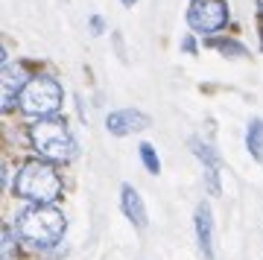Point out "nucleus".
Segmentation results:
<instances>
[{
  "mask_svg": "<svg viewBox=\"0 0 263 260\" xmlns=\"http://www.w3.org/2000/svg\"><path fill=\"white\" fill-rule=\"evenodd\" d=\"M65 214L53 205H32L21 211L15 219V231L32 249H53L65 237Z\"/></svg>",
  "mask_w": 263,
  "mask_h": 260,
  "instance_id": "obj_1",
  "label": "nucleus"
},
{
  "mask_svg": "<svg viewBox=\"0 0 263 260\" xmlns=\"http://www.w3.org/2000/svg\"><path fill=\"white\" fill-rule=\"evenodd\" d=\"M15 196L32 205H53L62 196V176L47 161H27L15 173Z\"/></svg>",
  "mask_w": 263,
  "mask_h": 260,
  "instance_id": "obj_2",
  "label": "nucleus"
},
{
  "mask_svg": "<svg viewBox=\"0 0 263 260\" xmlns=\"http://www.w3.org/2000/svg\"><path fill=\"white\" fill-rule=\"evenodd\" d=\"M29 143L44 161H70L76 158V140L65 120L41 117L29 126Z\"/></svg>",
  "mask_w": 263,
  "mask_h": 260,
  "instance_id": "obj_3",
  "label": "nucleus"
},
{
  "mask_svg": "<svg viewBox=\"0 0 263 260\" xmlns=\"http://www.w3.org/2000/svg\"><path fill=\"white\" fill-rule=\"evenodd\" d=\"M62 100H65V91L53 76H32L21 91L18 105L27 117L41 120V117H53L62 108Z\"/></svg>",
  "mask_w": 263,
  "mask_h": 260,
  "instance_id": "obj_4",
  "label": "nucleus"
},
{
  "mask_svg": "<svg viewBox=\"0 0 263 260\" xmlns=\"http://www.w3.org/2000/svg\"><path fill=\"white\" fill-rule=\"evenodd\" d=\"M187 24L202 35L219 32L228 24V3L226 0H190L187 6Z\"/></svg>",
  "mask_w": 263,
  "mask_h": 260,
  "instance_id": "obj_5",
  "label": "nucleus"
},
{
  "mask_svg": "<svg viewBox=\"0 0 263 260\" xmlns=\"http://www.w3.org/2000/svg\"><path fill=\"white\" fill-rule=\"evenodd\" d=\"M149 117L138 108H120V112H111L105 117V129L111 132L114 138H126L132 132H143L149 129Z\"/></svg>",
  "mask_w": 263,
  "mask_h": 260,
  "instance_id": "obj_6",
  "label": "nucleus"
},
{
  "mask_svg": "<svg viewBox=\"0 0 263 260\" xmlns=\"http://www.w3.org/2000/svg\"><path fill=\"white\" fill-rule=\"evenodd\" d=\"M190 149H193V155L202 161V167H205V178H208V190L211 196H219L222 193V184H219V158H216V149L211 143H205L202 138H190Z\"/></svg>",
  "mask_w": 263,
  "mask_h": 260,
  "instance_id": "obj_7",
  "label": "nucleus"
},
{
  "mask_svg": "<svg viewBox=\"0 0 263 260\" xmlns=\"http://www.w3.org/2000/svg\"><path fill=\"white\" fill-rule=\"evenodd\" d=\"M193 225H196V243H199L202 257H205V260H216L214 257V216H211V208H208L205 202L196 208Z\"/></svg>",
  "mask_w": 263,
  "mask_h": 260,
  "instance_id": "obj_8",
  "label": "nucleus"
},
{
  "mask_svg": "<svg viewBox=\"0 0 263 260\" xmlns=\"http://www.w3.org/2000/svg\"><path fill=\"white\" fill-rule=\"evenodd\" d=\"M120 205H123V214H126V219H129L135 228H146V205H143L141 193L135 190L132 184H123L120 190Z\"/></svg>",
  "mask_w": 263,
  "mask_h": 260,
  "instance_id": "obj_9",
  "label": "nucleus"
},
{
  "mask_svg": "<svg viewBox=\"0 0 263 260\" xmlns=\"http://www.w3.org/2000/svg\"><path fill=\"white\" fill-rule=\"evenodd\" d=\"M27 82L29 79L24 76V67L9 65V62L3 65V108H6V112L18 102V97H21V91H24Z\"/></svg>",
  "mask_w": 263,
  "mask_h": 260,
  "instance_id": "obj_10",
  "label": "nucleus"
},
{
  "mask_svg": "<svg viewBox=\"0 0 263 260\" xmlns=\"http://www.w3.org/2000/svg\"><path fill=\"white\" fill-rule=\"evenodd\" d=\"M246 149L254 161H263V117H254L246 129Z\"/></svg>",
  "mask_w": 263,
  "mask_h": 260,
  "instance_id": "obj_11",
  "label": "nucleus"
},
{
  "mask_svg": "<svg viewBox=\"0 0 263 260\" xmlns=\"http://www.w3.org/2000/svg\"><path fill=\"white\" fill-rule=\"evenodd\" d=\"M208 44L216 47L219 53H226V56H231V59H243V56H249V53H246V47L240 44V41H234V38H211Z\"/></svg>",
  "mask_w": 263,
  "mask_h": 260,
  "instance_id": "obj_12",
  "label": "nucleus"
},
{
  "mask_svg": "<svg viewBox=\"0 0 263 260\" xmlns=\"http://www.w3.org/2000/svg\"><path fill=\"white\" fill-rule=\"evenodd\" d=\"M141 161H143V167L149 170L152 176H158L161 173V161H158V155H155L152 143H141Z\"/></svg>",
  "mask_w": 263,
  "mask_h": 260,
  "instance_id": "obj_13",
  "label": "nucleus"
},
{
  "mask_svg": "<svg viewBox=\"0 0 263 260\" xmlns=\"http://www.w3.org/2000/svg\"><path fill=\"white\" fill-rule=\"evenodd\" d=\"M12 249H15L12 228H9V225H3V260H12Z\"/></svg>",
  "mask_w": 263,
  "mask_h": 260,
  "instance_id": "obj_14",
  "label": "nucleus"
},
{
  "mask_svg": "<svg viewBox=\"0 0 263 260\" xmlns=\"http://www.w3.org/2000/svg\"><path fill=\"white\" fill-rule=\"evenodd\" d=\"M91 29H94V35H103L105 32V21L100 15H91Z\"/></svg>",
  "mask_w": 263,
  "mask_h": 260,
  "instance_id": "obj_15",
  "label": "nucleus"
},
{
  "mask_svg": "<svg viewBox=\"0 0 263 260\" xmlns=\"http://www.w3.org/2000/svg\"><path fill=\"white\" fill-rule=\"evenodd\" d=\"M181 50H184V53H196V41H193V38H184V41H181Z\"/></svg>",
  "mask_w": 263,
  "mask_h": 260,
  "instance_id": "obj_16",
  "label": "nucleus"
},
{
  "mask_svg": "<svg viewBox=\"0 0 263 260\" xmlns=\"http://www.w3.org/2000/svg\"><path fill=\"white\" fill-rule=\"evenodd\" d=\"M123 6H135V3H138V0H120Z\"/></svg>",
  "mask_w": 263,
  "mask_h": 260,
  "instance_id": "obj_17",
  "label": "nucleus"
},
{
  "mask_svg": "<svg viewBox=\"0 0 263 260\" xmlns=\"http://www.w3.org/2000/svg\"><path fill=\"white\" fill-rule=\"evenodd\" d=\"M257 9H260V18H263V0H257Z\"/></svg>",
  "mask_w": 263,
  "mask_h": 260,
  "instance_id": "obj_18",
  "label": "nucleus"
}]
</instances>
